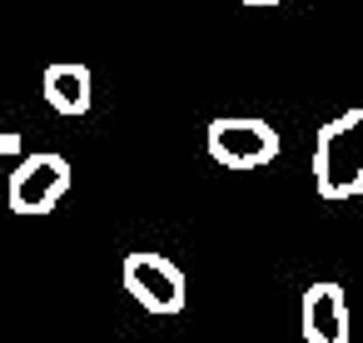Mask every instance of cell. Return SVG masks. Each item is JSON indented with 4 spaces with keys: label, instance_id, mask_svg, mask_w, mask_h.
I'll return each mask as SVG.
<instances>
[{
    "label": "cell",
    "instance_id": "obj_4",
    "mask_svg": "<svg viewBox=\"0 0 363 343\" xmlns=\"http://www.w3.org/2000/svg\"><path fill=\"white\" fill-rule=\"evenodd\" d=\"M120 279H125V293L150 313H179L184 308V269L164 254H145V249L130 254Z\"/></svg>",
    "mask_w": 363,
    "mask_h": 343
},
{
    "label": "cell",
    "instance_id": "obj_2",
    "mask_svg": "<svg viewBox=\"0 0 363 343\" xmlns=\"http://www.w3.org/2000/svg\"><path fill=\"white\" fill-rule=\"evenodd\" d=\"M204 145H209L214 164H224V169H264L279 154V130L259 115H224L209 125Z\"/></svg>",
    "mask_w": 363,
    "mask_h": 343
},
{
    "label": "cell",
    "instance_id": "obj_7",
    "mask_svg": "<svg viewBox=\"0 0 363 343\" xmlns=\"http://www.w3.org/2000/svg\"><path fill=\"white\" fill-rule=\"evenodd\" d=\"M244 6H254V11H259V6H284V0H244Z\"/></svg>",
    "mask_w": 363,
    "mask_h": 343
},
{
    "label": "cell",
    "instance_id": "obj_1",
    "mask_svg": "<svg viewBox=\"0 0 363 343\" xmlns=\"http://www.w3.org/2000/svg\"><path fill=\"white\" fill-rule=\"evenodd\" d=\"M313 189L323 199L363 194V110H343L313 135Z\"/></svg>",
    "mask_w": 363,
    "mask_h": 343
},
{
    "label": "cell",
    "instance_id": "obj_5",
    "mask_svg": "<svg viewBox=\"0 0 363 343\" xmlns=\"http://www.w3.org/2000/svg\"><path fill=\"white\" fill-rule=\"evenodd\" d=\"M298 323H303V343H353L348 338V298L338 283H308Z\"/></svg>",
    "mask_w": 363,
    "mask_h": 343
},
{
    "label": "cell",
    "instance_id": "obj_3",
    "mask_svg": "<svg viewBox=\"0 0 363 343\" xmlns=\"http://www.w3.org/2000/svg\"><path fill=\"white\" fill-rule=\"evenodd\" d=\"M65 189H70V159L55 150H35L11 174V209L26 219H40L65 199Z\"/></svg>",
    "mask_w": 363,
    "mask_h": 343
},
{
    "label": "cell",
    "instance_id": "obj_6",
    "mask_svg": "<svg viewBox=\"0 0 363 343\" xmlns=\"http://www.w3.org/2000/svg\"><path fill=\"white\" fill-rule=\"evenodd\" d=\"M90 70L80 65V60H55L50 70H45V80H40V90H45V100H50V110L55 115H85L95 100H90Z\"/></svg>",
    "mask_w": 363,
    "mask_h": 343
}]
</instances>
